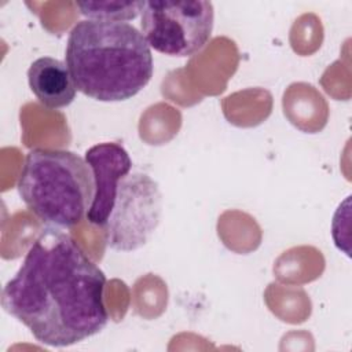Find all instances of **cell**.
Listing matches in <instances>:
<instances>
[{"label":"cell","mask_w":352,"mask_h":352,"mask_svg":"<svg viewBox=\"0 0 352 352\" xmlns=\"http://www.w3.org/2000/svg\"><path fill=\"white\" fill-rule=\"evenodd\" d=\"M162 212V194L146 173L126 175L117 191L113 210L102 227L106 245L114 250L132 252L150 239Z\"/></svg>","instance_id":"5"},{"label":"cell","mask_w":352,"mask_h":352,"mask_svg":"<svg viewBox=\"0 0 352 352\" xmlns=\"http://www.w3.org/2000/svg\"><path fill=\"white\" fill-rule=\"evenodd\" d=\"M140 32L150 48L168 56L187 58L210 40L214 8L210 1H144Z\"/></svg>","instance_id":"4"},{"label":"cell","mask_w":352,"mask_h":352,"mask_svg":"<svg viewBox=\"0 0 352 352\" xmlns=\"http://www.w3.org/2000/svg\"><path fill=\"white\" fill-rule=\"evenodd\" d=\"M76 7L87 19L128 22L142 14L144 1H77Z\"/></svg>","instance_id":"8"},{"label":"cell","mask_w":352,"mask_h":352,"mask_svg":"<svg viewBox=\"0 0 352 352\" xmlns=\"http://www.w3.org/2000/svg\"><path fill=\"white\" fill-rule=\"evenodd\" d=\"M104 272L59 228H45L3 287L1 307L44 345L63 348L109 322Z\"/></svg>","instance_id":"1"},{"label":"cell","mask_w":352,"mask_h":352,"mask_svg":"<svg viewBox=\"0 0 352 352\" xmlns=\"http://www.w3.org/2000/svg\"><path fill=\"white\" fill-rule=\"evenodd\" d=\"M84 158L92 169L95 183V194L87 220L103 227L113 210L121 180L131 173L132 160L128 151L116 142L92 146Z\"/></svg>","instance_id":"6"},{"label":"cell","mask_w":352,"mask_h":352,"mask_svg":"<svg viewBox=\"0 0 352 352\" xmlns=\"http://www.w3.org/2000/svg\"><path fill=\"white\" fill-rule=\"evenodd\" d=\"M16 188L29 210L55 228L82 221L95 194L92 169L85 158L52 148H33L26 154Z\"/></svg>","instance_id":"3"},{"label":"cell","mask_w":352,"mask_h":352,"mask_svg":"<svg viewBox=\"0 0 352 352\" xmlns=\"http://www.w3.org/2000/svg\"><path fill=\"white\" fill-rule=\"evenodd\" d=\"M30 91L47 109L69 106L77 94V87L66 65L56 58L41 56L32 62L28 70Z\"/></svg>","instance_id":"7"},{"label":"cell","mask_w":352,"mask_h":352,"mask_svg":"<svg viewBox=\"0 0 352 352\" xmlns=\"http://www.w3.org/2000/svg\"><path fill=\"white\" fill-rule=\"evenodd\" d=\"M65 56L77 91L99 102L133 98L154 73L148 43L128 22H77L69 33Z\"/></svg>","instance_id":"2"}]
</instances>
